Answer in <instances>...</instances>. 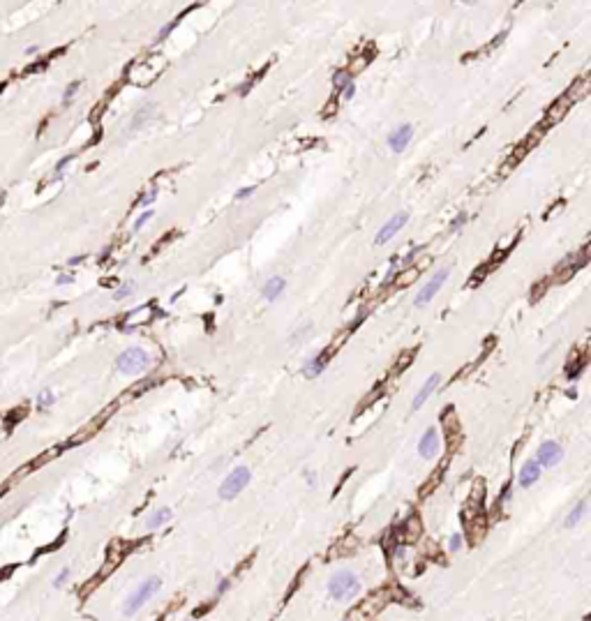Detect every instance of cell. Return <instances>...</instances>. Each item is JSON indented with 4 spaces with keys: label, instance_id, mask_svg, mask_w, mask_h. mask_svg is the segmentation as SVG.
Segmentation results:
<instances>
[{
    "label": "cell",
    "instance_id": "6da1fadb",
    "mask_svg": "<svg viewBox=\"0 0 591 621\" xmlns=\"http://www.w3.org/2000/svg\"><path fill=\"white\" fill-rule=\"evenodd\" d=\"M358 591H360V582L351 570H337L328 579V596L333 600L344 603V600H351V598L358 596Z\"/></svg>",
    "mask_w": 591,
    "mask_h": 621
},
{
    "label": "cell",
    "instance_id": "7a4b0ae2",
    "mask_svg": "<svg viewBox=\"0 0 591 621\" xmlns=\"http://www.w3.org/2000/svg\"><path fill=\"white\" fill-rule=\"evenodd\" d=\"M160 589H162V579L157 577V575H153V577L144 579V582H141V584H139L137 589H134V591L127 596L125 607H123V614H125V616H134L139 609H141L146 603H148L150 598H153L157 591H160Z\"/></svg>",
    "mask_w": 591,
    "mask_h": 621
},
{
    "label": "cell",
    "instance_id": "3957f363",
    "mask_svg": "<svg viewBox=\"0 0 591 621\" xmlns=\"http://www.w3.org/2000/svg\"><path fill=\"white\" fill-rule=\"evenodd\" d=\"M148 363H150L148 353H146L144 349H139V347L125 349V351L116 358V367H118V372H120V374H127V376L141 374V372L148 367Z\"/></svg>",
    "mask_w": 591,
    "mask_h": 621
},
{
    "label": "cell",
    "instance_id": "277c9868",
    "mask_svg": "<svg viewBox=\"0 0 591 621\" xmlns=\"http://www.w3.org/2000/svg\"><path fill=\"white\" fill-rule=\"evenodd\" d=\"M250 478H252V473H250L247 466H236V469H233V471L229 473L224 480H222L220 496H222V499H233V496H238L240 492L247 487Z\"/></svg>",
    "mask_w": 591,
    "mask_h": 621
},
{
    "label": "cell",
    "instance_id": "5b68a950",
    "mask_svg": "<svg viewBox=\"0 0 591 621\" xmlns=\"http://www.w3.org/2000/svg\"><path fill=\"white\" fill-rule=\"evenodd\" d=\"M561 457H563V448L559 446L556 441H543L540 446H538V450H536V462L540 464V469H543V466L559 464Z\"/></svg>",
    "mask_w": 591,
    "mask_h": 621
},
{
    "label": "cell",
    "instance_id": "8992f818",
    "mask_svg": "<svg viewBox=\"0 0 591 621\" xmlns=\"http://www.w3.org/2000/svg\"><path fill=\"white\" fill-rule=\"evenodd\" d=\"M448 275H450V268H439V270H436L434 277H432V280L425 284L423 291L416 296V305H418V307H420V305H425V303H430V300L434 298L436 293H439V289L443 287V282L448 280Z\"/></svg>",
    "mask_w": 591,
    "mask_h": 621
},
{
    "label": "cell",
    "instance_id": "52a82bcc",
    "mask_svg": "<svg viewBox=\"0 0 591 621\" xmlns=\"http://www.w3.org/2000/svg\"><path fill=\"white\" fill-rule=\"evenodd\" d=\"M441 427L448 434V443H450V450H453L457 446V441L462 439V427H460V420H457V413H455L453 406H448L446 411H441Z\"/></svg>",
    "mask_w": 591,
    "mask_h": 621
},
{
    "label": "cell",
    "instance_id": "ba28073f",
    "mask_svg": "<svg viewBox=\"0 0 591 621\" xmlns=\"http://www.w3.org/2000/svg\"><path fill=\"white\" fill-rule=\"evenodd\" d=\"M420 529H423V526H420L418 515H409V517L395 529V536L400 538L402 543H413V540L420 536Z\"/></svg>",
    "mask_w": 591,
    "mask_h": 621
},
{
    "label": "cell",
    "instance_id": "9c48e42d",
    "mask_svg": "<svg viewBox=\"0 0 591 621\" xmlns=\"http://www.w3.org/2000/svg\"><path fill=\"white\" fill-rule=\"evenodd\" d=\"M406 220H409V215H406V213H397V215L390 217V220L381 227L379 236H376V245H383V243H388V240L393 238L395 233H397V231H400V229L406 224Z\"/></svg>",
    "mask_w": 591,
    "mask_h": 621
},
{
    "label": "cell",
    "instance_id": "30bf717a",
    "mask_svg": "<svg viewBox=\"0 0 591 621\" xmlns=\"http://www.w3.org/2000/svg\"><path fill=\"white\" fill-rule=\"evenodd\" d=\"M439 448H441V439H439V432H436L434 427H430V430H427L423 436H420V441H418V455H420V457H434V455L439 453Z\"/></svg>",
    "mask_w": 591,
    "mask_h": 621
},
{
    "label": "cell",
    "instance_id": "8fae6325",
    "mask_svg": "<svg viewBox=\"0 0 591 621\" xmlns=\"http://www.w3.org/2000/svg\"><path fill=\"white\" fill-rule=\"evenodd\" d=\"M411 137H413V127L411 125H400L395 132H390V137H388V146H390V150L393 153H404L406 150V146H409V141H411Z\"/></svg>",
    "mask_w": 591,
    "mask_h": 621
},
{
    "label": "cell",
    "instance_id": "7c38bea8",
    "mask_svg": "<svg viewBox=\"0 0 591 621\" xmlns=\"http://www.w3.org/2000/svg\"><path fill=\"white\" fill-rule=\"evenodd\" d=\"M538 478H540V464L536 460H529L519 469L517 483H519V487H531V485L538 483Z\"/></svg>",
    "mask_w": 591,
    "mask_h": 621
},
{
    "label": "cell",
    "instance_id": "4fadbf2b",
    "mask_svg": "<svg viewBox=\"0 0 591 621\" xmlns=\"http://www.w3.org/2000/svg\"><path fill=\"white\" fill-rule=\"evenodd\" d=\"M330 349H323L321 353H319L317 358H312V360H307V365L303 367V374L307 376V379H314V376H319L323 370H326V365H328V358H330Z\"/></svg>",
    "mask_w": 591,
    "mask_h": 621
},
{
    "label": "cell",
    "instance_id": "5bb4252c",
    "mask_svg": "<svg viewBox=\"0 0 591 621\" xmlns=\"http://www.w3.org/2000/svg\"><path fill=\"white\" fill-rule=\"evenodd\" d=\"M439 381H441V376H439V374H432L430 379H427V381H425V386H423V388L418 390V395H416V397H413V404H411V409H413V411H418L420 406H423L425 402L430 400V395H432V393H434V390H436V386H439Z\"/></svg>",
    "mask_w": 591,
    "mask_h": 621
},
{
    "label": "cell",
    "instance_id": "9a60e30c",
    "mask_svg": "<svg viewBox=\"0 0 591 621\" xmlns=\"http://www.w3.org/2000/svg\"><path fill=\"white\" fill-rule=\"evenodd\" d=\"M570 109V100L568 97H561V100L556 102L554 107H549V111H547V116H545V127H549V125H556L559 120L566 116V111Z\"/></svg>",
    "mask_w": 591,
    "mask_h": 621
},
{
    "label": "cell",
    "instance_id": "2e32d148",
    "mask_svg": "<svg viewBox=\"0 0 591 621\" xmlns=\"http://www.w3.org/2000/svg\"><path fill=\"white\" fill-rule=\"evenodd\" d=\"M284 287H287V282H284V277H270L268 282H266V287H263V298L266 300H277L282 296V291H284Z\"/></svg>",
    "mask_w": 591,
    "mask_h": 621
},
{
    "label": "cell",
    "instance_id": "e0dca14e",
    "mask_svg": "<svg viewBox=\"0 0 591 621\" xmlns=\"http://www.w3.org/2000/svg\"><path fill=\"white\" fill-rule=\"evenodd\" d=\"M169 520H171V510H169V508H157V510H153V515L148 517L146 526H148V529H160V526L167 524Z\"/></svg>",
    "mask_w": 591,
    "mask_h": 621
},
{
    "label": "cell",
    "instance_id": "ac0fdd59",
    "mask_svg": "<svg viewBox=\"0 0 591 621\" xmlns=\"http://www.w3.org/2000/svg\"><path fill=\"white\" fill-rule=\"evenodd\" d=\"M584 515H586V501H584V499H582V501H579L577 506H575L573 510L568 513L566 522H563V524H566V529H573V526H577V524H579V520H582Z\"/></svg>",
    "mask_w": 591,
    "mask_h": 621
},
{
    "label": "cell",
    "instance_id": "d6986e66",
    "mask_svg": "<svg viewBox=\"0 0 591 621\" xmlns=\"http://www.w3.org/2000/svg\"><path fill=\"white\" fill-rule=\"evenodd\" d=\"M397 280H395V287H404V284H411L416 277L420 275L418 268H409V270H397Z\"/></svg>",
    "mask_w": 591,
    "mask_h": 621
},
{
    "label": "cell",
    "instance_id": "ffe728a7",
    "mask_svg": "<svg viewBox=\"0 0 591 621\" xmlns=\"http://www.w3.org/2000/svg\"><path fill=\"white\" fill-rule=\"evenodd\" d=\"M441 471H443V464L439 466V469H436V471H434V473H432V476H430V480H427V483H425L423 487H420V496H427V494H432V490H434L436 485H439V480H441Z\"/></svg>",
    "mask_w": 591,
    "mask_h": 621
},
{
    "label": "cell",
    "instance_id": "44dd1931",
    "mask_svg": "<svg viewBox=\"0 0 591 621\" xmlns=\"http://www.w3.org/2000/svg\"><path fill=\"white\" fill-rule=\"evenodd\" d=\"M54 404H56V395L51 388H44L37 393V406L40 409H49V406H54Z\"/></svg>",
    "mask_w": 591,
    "mask_h": 621
},
{
    "label": "cell",
    "instance_id": "7402d4cb",
    "mask_svg": "<svg viewBox=\"0 0 591 621\" xmlns=\"http://www.w3.org/2000/svg\"><path fill=\"white\" fill-rule=\"evenodd\" d=\"M346 84H351V74H349V72L340 70V72H335V74H333V86H335V90H344Z\"/></svg>",
    "mask_w": 591,
    "mask_h": 621
},
{
    "label": "cell",
    "instance_id": "603a6c76",
    "mask_svg": "<svg viewBox=\"0 0 591 621\" xmlns=\"http://www.w3.org/2000/svg\"><path fill=\"white\" fill-rule=\"evenodd\" d=\"M413 356H416V349H409V351H404L400 358H397V365H395V370H393V372H402L404 367H409V365H411V360H413Z\"/></svg>",
    "mask_w": 591,
    "mask_h": 621
},
{
    "label": "cell",
    "instance_id": "cb8c5ba5",
    "mask_svg": "<svg viewBox=\"0 0 591 621\" xmlns=\"http://www.w3.org/2000/svg\"><path fill=\"white\" fill-rule=\"evenodd\" d=\"M67 579H70V568H60L58 575L54 577V586H56V589H60V586L65 584Z\"/></svg>",
    "mask_w": 591,
    "mask_h": 621
},
{
    "label": "cell",
    "instance_id": "d4e9b609",
    "mask_svg": "<svg viewBox=\"0 0 591 621\" xmlns=\"http://www.w3.org/2000/svg\"><path fill=\"white\" fill-rule=\"evenodd\" d=\"M132 291H134V282H127V284H123V287H120L118 291L114 293V298H116V300H123V298H127Z\"/></svg>",
    "mask_w": 591,
    "mask_h": 621
},
{
    "label": "cell",
    "instance_id": "484cf974",
    "mask_svg": "<svg viewBox=\"0 0 591 621\" xmlns=\"http://www.w3.org/2000/svg\"><path fill=\"white\" fill-rule=\"evenodd\" d=\"M462 543H464L462 533H453V536H450V540H448V547H450V552H457V549L462 547Z\"/></svg>",
    "mask_w": 591,
    "mask_h": 621
},
{
    "label": "cell",
    "instance_id": "4316f807",
    "mask_svg": "<svg viewBox=\"0 0 591 621\" xmlns=\"http://www.w3.org/2000/svg\"><path fill=\"white\" fill-rule=\"evenodd\" d=\"M77 93H79V84H70V86H67L65 95H63V104H65V107H67V104L72 102V97L77 95Z\"/></svg>",
    "mask_w": 591,
    "mask_h": 621
},
{
    "label": "cell",
    "instance_id": "83f0119b",
    "mask_svg": "<svg viewBox=\"0 0 591 621\" xmlns=\"http://www.w3.org/2000/svg\"><path fill=\"white\" fill-rule=\"evenodd\" d=\"M153 215H155V213H153V210H146L144 215H141V217H139L137 222H134V231H139V229L144 227L146 222H150V220H153Z\"/></svg>",
    "mask_w": 591,
    "mask_h": 621
},
{
    "label": "cell",
    "instance_id": "f1b7e54d",
    "mask_svg": "<svg viewBox=\"0 0 591 621\" xmlns=\"http://www.w3.org/2000/svg\"><path fill=\"white\" fill-rule=\"evenodd\" d=\"M466 220H469V217H466L464 213H462V215H457L453 222H450V231L455 233V231H457V229H460V227H464V224H466Z\"/></svg>",
    "mask_w": 591,
    "mask_h": 621
},
{
    "label": "cell",
    "instance_id": "f546056e",
    "mask_svg": "<svg viewBox=\"0 0 591 621\" xmlns=\"http://www.w3.org/2000/svg\"><path fill=\"white\" fill-rule=\"evenodd\" d=\"M70 162H72V155H67V157H63V160H60V162H58V164H56V178H60V174H63V169H65V167H67V164H70Z\"/></svg>",
    "mask_w": 591,
    "mask_h": 621
},
{
    "label": "cell",
    "instance_id": "4dcf8cb0",
    "mask_svg": "<svg viewBox=\"0 0 591 621\" xmlns=\"http://www.w3.org/2000/svg\"><path fill=\"white\" fill-rule=\"evenodd\" d=\"M229 589H231V577L220 579V584H217V593H227Z\"/></svg>",
    "mask_w": 591,
    "mask_h": 621
},
{
    "label": "cell",
    "instance_id": "1f68e13d",
    "mask_svg": "<svg viewBox=\"0 0 591 621\" xmlns=\"http://www.w3.org/2000/svg\"><path fill=\"white\" fill-rule=\"evenodd\" d=\"M155 197H157V190H155V187H153V190H150L148 194H146V197L141 199V201H139V203H141V206H148V203H153V201H155Z\"/></svg>",
    "mask_w": 591,
    "mask_h": 621
},
{
    "label": "cell",
    "instance_id": "d6a6232c",
    "mask_svg": "<svg viewBox=\"0 0 591 621\" xmlns=\"http://www.w3.org/2000/svg\"><path fill=\"white\" fill-rule=\"evenodd\" d=\"M254 192V185H250V187H243V190H238L236 192V199H247Z\"/></svg>",
    "mask_w": 591,
    "mask_h": 621
},
{
    "label": "cell",
    "instance_id": "836d02e7",
    "mask_svg": "<svg viewBox=\"0 0 591 621\" xmlns=\"http://www.w3.org/2000/svg\"><path fill=\"white\" fill-rule=\"evenodd\" d=\"M353 95H356V86H353V84H346V86H344V97H346V100H351Z\"/></svg>",
    "mask_w": 591,
    "mask_h": 621
},
{
    "label": "cell",
    "instance_id": "e575fe53",
    "mask_svg": "<svg viewBox=\"0 0 591 621\" xmlns=\"http://www.w3.org/2000/svg\"><path fill=\"white\" fill-rule=\"evenodd\" d=\"M74 282V277L72 275H58V280H56V284H72Z\"/></svg>",
    "mask_w": 591,
    "mask_h": 621
},
{
    "label": "cell",
    "instance_id": "d590c367",
    "mask_svg": "<svg viewBox=\"0 0 591 621\" xmlns=\"http://www.w3.org/2000/svg\"><path fill=\"white\" fill-rule=\"evenodd\" d=\"M305 478H307V485H310V487H314V485H317V476H314L312 471L305 473Z\"/></svg>",
    "mask_w": 591,
    "mask_h": 621
},
{
    "label": "cell",
    "instance_id": "8d00e7d4",
    "mask_svg": "<svg viewBox=\"0 0 591 621\" xmlns=\"http://www.w3.org/2000/svg\"><path fill=\"white\" fill-rule=\"evenodd\" d=\"M84 261V257H72L70 259V266H77V263H81Z\"/></svg>",
    "mask_w": 591,
    "mask_h": 621
}]
</instances>
